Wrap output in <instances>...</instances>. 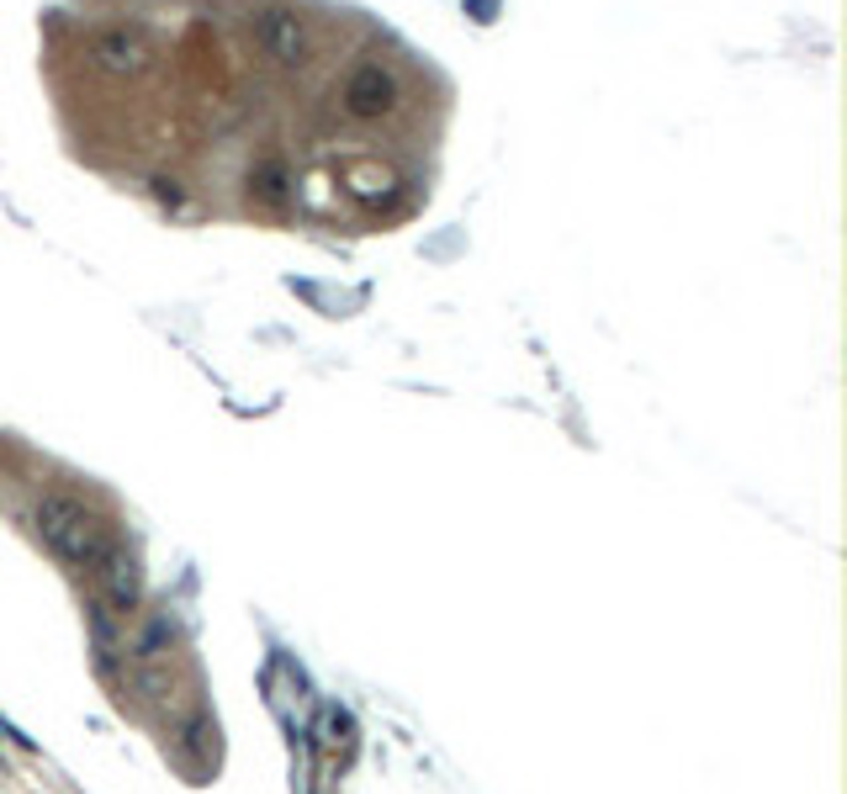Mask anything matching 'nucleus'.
Listing matches in <instances>:
<instances>
[{"label":"nucleus","mask_w":847,"mask_h":794,"mask_svg":"<svg viewBox=\"0 0 847 794\" xmlns=\"http://www.w3.org/2000/svg\"><path fill=\"white\" fill-rule=\"evenodd\" d=\"M38 535H43L64 561L91 567V573H96L101 561L122 546L117 535H112V525L101 519L96 508L74 504V498H43V504H38Z\"/></svg>","instance_id":"1"},{"label":"nucleus","mask_w":847,"mask_h":794,"mask_svg":"<svg viewBox=\"0 0 847 794\" xmlns=\"http://www.w3.org/2000/svg\"><path fill=\"white\" fill-rule=\"evenodd\" d=\"M255 43L266 49L270 64H281V70H302L308 53H313V32H308V22H302L297 11L270 6V11L255 17Z\"/></svg>","instance_id":"2"},{"label":"nucleus","mask_w":847,"mask_h":794,"mask_svg":"<svg viewBox=\"0 0 847 794\" xmlns=\"http://www.w3.org/2000/svg\"><path fill=\"white\" fill-rule=\"evenodd\" d=\"M397 74L392 70H382V64H361V70L344 80V112L355 122H376V117H388L392 106H397Z\"/></svg>","instance_id":"3"},{"label":"nucleus","mask_w":847,"mask_h":794,"mask_svg":"<svg viewBox=\"0 0 847 794\" xmlns=\"http://www.w3.org/2000/svg\"><path fill=\"white\" fill-rule=\"evenodd\" d=\"M96 582H101V594H106V609H117V615H133L138 599H144V573H138V561L122 551V546L96 567Z\"/></svg>","instance_id":"4"},{"label":"nucleus","mask_w":847,"mask_h":794,"mask_svg":"<svg viewBox=\"0 0 847 794\" xmlns=\"http://www.w3.org/2000/svg\"><path fill=\"white\" fill-rule=\"evenodd\" d=\"M91 53H96L101 70H112V74H138L148 64L144 32H133V27H112V32H101L96 43H91Z\"/></svg>","instance_id":"5"},{"label":"nucleus","mask_w":847,"mask_h":794,"mask_svg":"<svg viewBox=\"0 0 847 794\" xmlns=\"http://www.w3.org/2000/svg\"><path fill=\"white\" fill-rule=\"evenodd\" d=\"M392 186H397V181H392V169H382V165H355L344 175V192L355 196L361 207H382L392 196Z\"/></svg>","instance_id":"6"},{"label":"nucleus","mask_w":847,"mask_h":794,"mask_svg":"<svg viewBox=\"0 0 847 794\" xmlns=\"http://www.w3.org/2000/svg\"><path fill=\"white\" fill-rule=\"evenodd\" d=\"M249 186H255V196H260V202L281 207V202L291 196V175H287L281 165H260L255 175H249Z\"/></svg>","instance_id":"7"}]
</instances>
